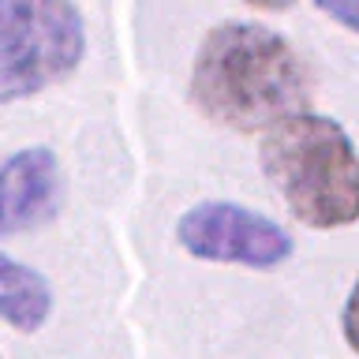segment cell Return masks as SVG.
<instances>
[{"label":"cell","instance_id":"6da1fadb","mask_svg":"<svg viewBox=\"0 0 359 359\" xmlns=\"http://www.w3.org/2000/svg\"><path fill=\"white\" fill-rule=\"evenodd\" d=\"M191 97L224 128L269 131L307 105V67L280 34L258 22H221L198 45Z\"/></svg>","mask_w":359,"mask_h":359},{"label":"cell","instance_id":"7a4b0ae2","mask_svg":"<svg viewBox=\"0 0 359 359\" xmlns=\"http://www.w3.org/2000/svg\"><path fill=\"white\" fill-rule=\"evenodd\" d=\"M258 161L307 229H348L359 221V154L337 120L307 109L280 120L266 131Z\"/></svg>","mask_w":359,"mask_h":359},{"label":"cell","instance_id":"3957f363","mask_svg":"<svg viewBox=\"0 0 359 359\" xmlns=\"http://www.w3.org/2000/svg\"><path fill=\"white\" fill-rule=\"evenodd\" d=\"M83 53L86 30L72 0H0V105L67 79Z\"/></svg>","mask_w":359,"mask_h":359},{"label":"cell","instance_id":"277c9868","mask_svg":"<svg viewBox=\"0 0 359 359\" xmlns=\"http://www.w3.org/2000/svg\"><path fill=\"white\" fill-rule=\"evenodd\" d=\"M176 240L202 262L273 269L292 258V236L266 213L236 202H202L176 224Z\"/></svg>","mask_w":359,"mask_h":359},{"label":"cell","instance_id":"5b68a950","mask_svg":"<svg viewBox=\"0 0 359 359\" xmlns=\"http://www.w3.org/2000/svg\"><path fill=\"white\" fill-rule=\"evenodd\" d=\"M64 172L49 146H27L0 161V240L38 229L60 210Z\"/></svg>","mask_w":359,"mask_h":359},{"label":"cell","instance_id":"8992f818","mask_svg":"<svg viewBox=\"0 0 359 359\" xmlns=\"http://www.w3.org/2000/svg\"><path fill=\"white\" fill-rule=\"evenodd\" d=\"M53 311V292L38 269L0 255V322L19 333L41 330Z\"/></svg>","mask_w":359,"mask_h":359},{"label":"cell","instance_id":"52a82bcc","mask_svg":"<svg viewBox=\"0 0 359 359\" xmlns=\"http://www.w3.org/2000/svg\"><path fill=\"white\" fill-rule=\"evenodd\" d=\"M314 4H318L333 22H341V27L359 34V0H314Z\"/></svg>","mask_w":359,"mask_h":359},{"label":"cell","instance_id":"ba28073f","mask_svg":"<svg viewBox=\"0 0 359 359\" xmlns=\"http://www.w3.org/2000/svg\"><path fill=\"white\" fill-rule=\"evenodd\" d=\"M341 325H344V341H348V348H352V352L359 355V280L352 285V292H348V299H344Z\"/></svg>","mask_w":359,"mask_h":359},{"label":"cell","instance_id":"9c48e42d","mask_svg":"<svg viewBox=\"0 0 359 359\" xmlns=\"http://www.w3.org/2000/svg\"><path fill=\"white\" fill-rule=\"evenodd\" d=\"M247 4L266 8V11H285V8H292V0H247Z\"/></svg>","mask_w":359,"mask_h":359}]
</instances>
